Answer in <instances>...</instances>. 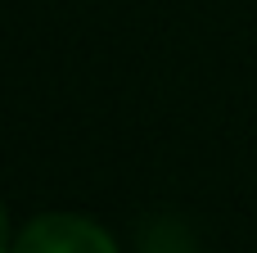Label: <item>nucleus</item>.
<instances>
[{"label":"nucleus","instance_id":"obj_1","mask_svg":"<svg viewBox=\"0 0 257 253\" xmlns=\"http://www.w3.org/2000/svg\"><path fill=\"white\" fill-rule=\"evenodd\" d=\"M9 253H117L113 235L77 213H45L14 235Z\"/></svg>","mask_w":257,"mask_h":253},{"label":"nucleus","instance_id":"obj_2","mask_svg":"<svg viewBox=\"0 0 257 253\" xmlns=\"http://www.w3.org/2000/svg\"><path fill=\"white\" fill-rule=\"evenodd\" d=\"M14 249V240H9V217H5V208H0V253Z\"/></svg>","mask_w":257,"mask_h":253}]
</instances>
